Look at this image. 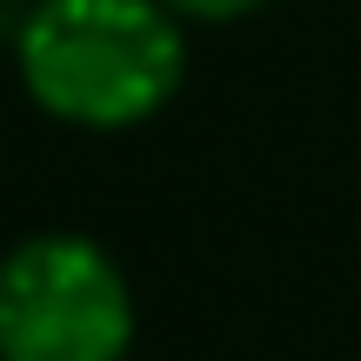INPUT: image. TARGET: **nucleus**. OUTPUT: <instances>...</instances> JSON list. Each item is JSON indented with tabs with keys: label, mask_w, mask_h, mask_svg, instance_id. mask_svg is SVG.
Wrapping results in <instances>:
<instances>
[{
	"label": "nucleus",
	"mask_w": 361,
	"mask_h": 361,
	"mask_svg": "<svg viewBox=\"0 0 361 361\" xmlns=\"http://www.w3.org/2000/svg\"><path fill=\"white\" fill-rule=\"evenodd\" d=\"M13 74L47 121L128 134L188 80V20L168 0H34L13 34Z\"/></svg>",
	"instance_id": "nucleus-1"
},
{
	"label": "nucleus",
	"mask_w": 361,
	"mask_h": 361,
	"mask_svg": "<svg viewBox=\"0 0 361 361\" xmlns=\"http://www.w3.org/2000/svg\"><path fill=\"white\" fill-rule=\"evenodd\" d=\"M134 288L94 234L47 228L0 255V361H128Z\"/></svg>",
	"instance_id": "nucleus-2"
},
{
	"label": "nucleus",
	"mask_w": 361,
	"mask_h": 361,
	"mask_svg": "<svg viewBox=\"0 0 361 361\" xmlns=\"http://www.w3.org/2000/svg\"><path fill=\"white\" fill-rule=\"evenodd\" d=\"M180 20H201V27H228V20H247V13L274 7V0H168Z\"/></svg>",
	"instance_id": "nucleus-3"
}]
</instances>
